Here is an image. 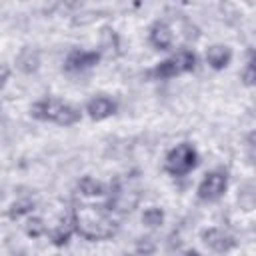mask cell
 <instances>
[{"instance_id": "13", "label": "cell", "mask_w": 256, "mask_h": 256, "mask_svg": "<svg viewBox=\"0 0 256 256\" xmlns=\"http://www.w3.org/2000/svg\"><path fill=\"white\" fill-rule=\"evenodd\" d=\"M38 64H40L38 52L30 50V48H26V50L20 52V56H18V68H20V70H24V72H34V70L38 68Z\"/></svg>"}, {"instance_id": "10", "label": "cell", "mask_w": 256, "mask_h": 256, "mask_svg": "<svg viewBox=\"0 0 256 256\" xmlns=\"http://www.w3.org/2000/svg\"><path fill=\"white\" fill-rule=\"evenodd\" d=\"M232 60V50L228 46L222 44H214L206 50V62L214 68V70H224Z\"/></svg>"}, {"instance_id": "20", "label": "cell", "mask_w": 256, "mask_h": 256, "mask_svg": "<svg viewBox=\"0 0 256 256\" xmlns=\"http://www.w3.org/2000/svg\"><path fill=\"white\" fill-rule=\"evenodd\" d=\"M186 256H202V254H198L196 250H190V252H186Z\"/></svg>"}, {"instance_id": "4", "label": "cell", "mask_w": 256, "mask_h": 256, "mask_svg": "<svg viewBox=\"0 0 256 256\" xmlns=\"http://www.w3.org/2000/svg\"><path fill=\"white\" fill-rule=\"evenodd\" d=\"M198 166V152L192 144H178L166 154L164 168L172 176H184Z\"/></svg>"}, {"instance_id": "2", "label": "cell", "mask_w": 256, "mask_h": 256, "mask_svg": "<svg viewBox=\"0 0 256 256\" xmlns=\"http://www.w3.org/2000/svg\"><path fill=\"white\" fill-rule=\"evenodd\" d=\"M30 114L36 120L54 122L58 126H72V124L80 122V110L74 108L72 104H66L56 98H42V100L34 102L30 108Z\"/></svg>"}, {"instance_id": "12", "label": "cell", "mask_w": 256, "mask_h": 256, "mask_svg": "<svg viewBox=\"0 0 256 256\" xmlns=\"http://www.w3.org/2000/svg\"><path fill=\"white\" fill-rule=\"evenodd\" d=\"M72 230H74V222H72V212H70V214L64 216V220H62L58 226H54V228L48 232L52 244H56V246H64V244L68 242Z\"/></svg>"}, {"instance_id": "16", "label": "cell", "mask_w": 256, "mask_h": 256, "mask_svg": "<svg viewBox=\"0 0 256 256\" xmlns=\"http://www.w3.org/2000/svg\"><path fill=\"white\" fill-rule=\"evenodd\" d=\"M44 232H46V228H44L42 220H38V218H32V220H28V224H26V234H28V236H32V238H38V236H42Z\"/></svg>"}, {"instance_id": "17", "label": "cell", "mask_w": 256, "mask_h": 256, "mask_svg": "<svg viewBox=\"0 0 256 256\" xmlns=\"http://www.w3.org/2000/svg\"><path fill=\"white\" fill-rule=\"evenodd\" d=\"M242 80H244L246 86H252L254 84V62H252V58L246 62V66L242 70Z\"/></svg>"}, {"instance_id": "1", "label": "cell", "mask_w": 256, "mask_h": 256, "mask_svg": "<svg viewBox=\"0 0 256 256\" xmlns=\"http://www.w3.org/2000/svg\"><path fill=\"white\" fill-rule=\"evenodd\" d=\"M118 220L120 216L108 204H102V206L80 204L72 208L74 230L90 242L112 238L118 232Z\"/></svg>"}, {"instance_id": "9", "label": "cell", "mask_w": 256, "mask_h": 256, "mask_svg": "<svg viewBox=\"0 0 256 256\" xmlns=\"http://www.w3.org/2000/svg\"><path fill=\"white\" fill-rule=\"evenodd\" d=\"M148 40H150V44H152L154 48H158V50H168V48L172 46V28H170L166 22L158 20V22H154V24L150 26Z\"/></svg>"}, {"instance_id": "19", "label": "cell", "mask_w": 256, "mask_h": 256, "mask_svg": "<svg viewBox=\"0 0 256 256\" xmlns=\"http://www.w3.org/2000/svg\"><path fill=\"white\" fill-rule=\"evenodd\" d=\"M8 68L6 66H0V86H4V82H6V78H8Z\"/></svg>"}, {"instance_id": "6", "label": "cell", "mask_w": 256, "mask_h": 256, "mask_svg": "<svg viewBox=\"0 0 256 256\" xmlns=\"http://www.w3.org/2000/svg\"><path fill=\"white\" fill-rule=\"evenodd\" d=\"M100 62V52L96 50H70L64 60V70L68 72H84L88 68H94Z\"/></svg>"}, {"instance_id": "14", "label": "cell", "mask_w": 256, "mask_h": 256, "mask_svg": "<svg viewBox=\"0 0 256 256\" xmlns=\"http://www.w3.org/2000/svg\"><path fill=\"white\" fill-rule=\"evenodd\" d=\"M142 222H144L148 228H156V226H160V224L164 222V212H162L158 206H150V208L144 210Z\"/></svg>"}, {"instance_id": "8", "label": "cell", "mask_w": 256, "mask_h": 256, "mask_svg": "<svg viewBox=\"0 0 256 256\" xmlns=\"http://www.w3.org/2000/svg\"><path fill=\"white\" fill-rule=\"evenodd\" d=\"M86 112L92 120H104L116 112V102L108 96H94L86 104Z\"/></svg>"}, {"instance_id": "18", "label": "cell", "mask_w": 256, "mask_h": 256, "mask_svg": "<svg viewBox=\"0 0 256 256\" xmlns=\"http://www.w3.org/2000/svg\"><path fill=\"white\" fill-rule=\"evenodd\" d=\"M144 242H138V250L140 252H144V254H150L152 250H154V246L150 244V238H142Z\"/></svg>"}, {"instance_id": "11", "label": "cell", "mask_w": 256, "mask_h": 256, "mask_svg": "<svg viewBox=\"0 0 256 256\" xmlns=\"http://www.w3.org/2000/svg\"><path fill=\"white\" fill-rule=\"evenodd\" d=\"M78 190L82 196H88V198H102V196H108L110 192V184H104L92 176H84L80 182H78Z\"/></svg>"}, {"instance_id": "3", "label": "cell", "mask_w": 256, "mask_h": 256, "mask_svg": "<svg viewBox=\"0 0 256 256\" xmlns=\"http://www.w3.org/2000/svg\"><path fill=\"white\" fill-rule=\"evenodd\" d=\"M196 54L190 52V50H180L176 54H172L170 58L162 60L154 70H152V76L158 78V80H168V78H174V76H180V74H186V72H192L196 68Z\"/></svg>"}, {"instance_id": "7", "label": "cell", "mask_w": 256, "mask_h": 256, "mask_svg": "<svg viewBox=\"0 0 256 256\" xmlns=\"http://www.w3.org/2000/svg\"><path fill=\"white\" fill-rule=\"evenodd\" d=\"M202 240H204V244H206L210 250L220 252V254L230 252V250L236 246L234 236L228 234V232L222 230V228H208V230H204V232H202Z\"/></svg>"}, {"instance_id": "5", "label": "cell", "mask_w": 256, "mask_h": 256, "mask_svg": "<svg viewBox=\"0 0 256 256\" xmlns=\"http://www.w3.org/2000/svg\"><path fill=\"white\" fill-rule=\"evenodd\" d=\"M226 188H228V176H226V172L212 170V172H208L202 178V182L198 184V190L196 192H198V198L202 202H216V200H220L224 196Z\"/></svg>"}, {"instance_id": "15", "label": "cell", "mask_w": 256, "mask_h": 256, "mask_svg": "<svg viewBox=\"0 0 256 256\" xmlns=\"http://www.w3.org/2000/svg\"><path fill=\"white\" fill-rule=\"evenodd\" d=\"M32 208H34V202H32V200H18V202H14V204L10 206L8 216H10V218H20V216H24V214H30Z\"/></svg>"}]
</instances>
